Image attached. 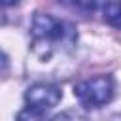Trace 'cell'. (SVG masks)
Instances as JSON below:
<instances>
[{"instance_id": "3", "label": "cell", "mask_w": 121, "mask_h": 121, "mask_svg": "<svg viewBox=\"0 0 121 121\" xmlns=\"http://www.w3.org/2000/svg\"><path fill=\"white\" fill-rule=\"evenodd\" d=\"M60 98H62L60 89L51 85V83H34L25 93L26 106L32 108V110H38L42 113H45L51 108H55L60 102Z\"/></svg>"}, {"instance_id": "4", "label": "cell", "mask_w": 121, "mask_h": 121, "mask_svg": "<svg viewBox=\"0 0 121 121\" xmlns=\"http://www.w3.org/2000/svg\"><path fill=\"white\" fill-rule=\"evenodd\" d=\"M104 19L110 25L121 28V4L119 2H108V6L104 8Z\"/></svg>"}, {"instance_id": "7", "label": "cell", "mask_w": 121, "mask_h": 121, "mask_svg": "<svg viewBox=\"0 0 121 121\" xmlns=\"http://www.w3.org/2000/svg\"><path fill=\"white\" fill-rule=\"evenodd\" d=\"M51 121H87V117H83L78 112H62V113L55 115Z\"/></svg>"}, {"instance_id": "9", "label": "cell", "mask_w": 121, "mask_h": 121, "mask_svg": "<svg viewBox=\"0 0 121 121\" xmlns=\"http://www.w3.org/2000/svg\"><path fill=\"white\" fill-rule=\"evenodd\" d=\"M117 2H119V4H121V0H117Z\"/></svg>"}, {"instance_id": "6", "label": "cell", "mask_w": 121, "mask_h": 121, "mask_svg": "<svg viewBox=\"0 0 121 121\" xmlns=\"http://www.w3.org/2000/svg\"><path fill=\"white\" fill-rule=\"evenodd\" d=\"M72 2L83 9H100L108 6V0H72Z\"/></svg>"}, {"instance_id": "2", "label": "cell", "mask_w": 121, "mask_h": 121, "mask_svg": "<svg viewBox=\"0 0 121 121\" xmlns=\"http://www.w3.org/2000/svg\"><path fill=\"white\" fill-rule=\"evenodd\" d=\"M113 89L112 76H96L79 81L74 87V95L85 108H100L113 98Z\"/></svg>"}, {"instance_id": "8", "label": "cell", "mask_w": 121, "mask_h": 121, "mask_svg": "<svg viewBox=\"0 0 121 121\" xmlns=\"http://www.w3.org/2000/svg\"><path fill=\"white\" fill-rule=\"evenodd\" d=\"M2 4L8 8V6H15V4H19V0H2Z\"/></svg>"}, {"instance_id": "1", "label": "cell", "mask_w": 121, "mask_h": 121, "mask_svg": "<svg viewBox=\"0 0 121 121\" xmlns=\"http://www.w3.org/2000/svg\"><path fill=\"white\" fill-rule=\"evenodd\" d=\"M30 38L34 53L45 60L76 43V28L49 13H36L30 25Z\"/></svg>"}, {"instance_id": "5", "label": "cell", "mask_w": 121, "mask_h": 121, "mask_svg": "<svg viewBox=\"0 0 121 121\" xmlns=\"http://www.w3.org/2000/svg\"><path fill=\"white\" fill-rule=\"evenodd\" d=\"M15 121H43V113L26 106L23 112H19V115H17Z\"/></svg>"}]
</instances>
